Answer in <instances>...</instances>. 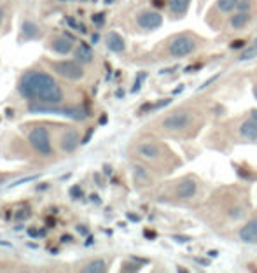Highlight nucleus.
<instances>
[{"label":"nucleus","mask_w":257,"mask_h":273,"mask_svg":"<svg viewBox=\"0 0 257 273\" xmlns=\"http://www.w3.org/2000/svg\"><path fill=\"white\" fill-rule=\"evenodd\" d=\"M18 91L23 98L30 102L61 103L65 100V93L58 81L51 74L37 68H32L23 74L18 83Z\"/></svg>","instance_id":"nucleus-1"},{"label":"nucleus","mask_w":257,"mask_h":273,"mask_svg":"<svg viewBox=\"0 0 257 273\" xmlns=\"http://www.w3.org/2000/svg\"><path fill=\"white\" fill-rule=\"evenodd\" d=\"M28 112L32 114H56L63 118L83 121L86 119V112L81 107H60V103H42V102H30L28 103Z\"/></svg>","instance_id":"nucleus-2"},{"label":"nucleus","mask_w":257,"mask_h":273,"mask_svg":"<svg viewBox=\"0 0 257 273\" xmlns=\"http://www.w3.org/2000/svg\"><path fill=\"white\" fill-rule=\"evenodd\" d=\"M194 123V114L187 109H177L173 112H170L168 116H165V119L161 121L163 130L171 133H180L185 132L191 125Z\"/></svg>","instance_id":"nucleus-3"},{"label":"nucleus","mask_w":257,"mask_h":273,"mask_svg":"<svg viewBox=\"0 0 257 273\" xmlns=\"http://www.w3.org/2000/svg\"><path fill=\"white\" fill-rule=\"evenodd\" d=\"M198 47V39L191 34H178L168 44V54L171 58H185L193 54Z\"/></svg>","instance_id":"nucleus-4"},{"label":"nucleus","mask_w":257,"mask_h":273,"mask_svg":"<svg viewBox=\"0 0 257 273\" xmlns=\"http://www.w3.org/2000/svg\"><path fill=\"white\" fill-rule=\"evenodd\" d=\"M28 144L32 145L37 154L51 156L53 154V145H51V133L44 126H35L28 133Z\"/></svg>","instance_id":"nucleus-5"},{"label":"nucleus","mask_w":257,"mask_h":273,"mask_svg":"<svg viewBox=\"0 0 257 273\" xmlns=\"http://www.w3.org/2000/svg\"><path fill=\"white\" fill-rule=\"evenodd\" d=\"M53 70L68 81H81L84 77L83 63L77 60H63V61H53L51 63Z\"/></svg>","instance_id":"nucleus-6"},{"label":"nucleus","mask_w":257,"mask_h":273,"mask_svg":"<svg viewBox=\"0 0 257 273\" xmlns=\"http://www.w3.org/2000/svg\"><path fill=\"white\" fill-rule=\"evenodd\" d=\"M198 194V181L193 177H184L177 182V186H175V196L178 200H185L189 201L193 198H196Z\"/></svg>","instance_id":"nucleus-7"},{"label":"nucleus","mask_w":257,"mask_h":273,"mask_svg":"<svg viewBox=\"0 0 257 273\" xmlns=\"http://www.w3.org/2000/svg\"><path fill=\"white\" fill-rule=\"evenodd\" d=\"M136 25L144 30H156L163 25V16L158 11H142L136 16Z\"/></svg>","instance_id":"nucleus-8"},{"label":"nucleus","mask_w":257,"mask_h":273,"mask_svg":"<svg viewBox=\"0 0 257 273\" xmlns=\"http://www.w3.org/2000/svg\"><path fill=\"white\" fill-rule=\"evenodd\" d=\"M79 144H83V140H81V135L77 130L74 128H67L63 133H61L60 136V147L63 152H74L77 147H79Z\"/></svg>","instance_id":"nucleus-9"},{"label":"nucleus","mask_w":257,"mask_h":273,"mask_svg":"<svg viewBox=\"0 0 257 273\" xmlns=\"http://www.w3.org/2000/svg\"><path fill=\"white\" fill-rule=\"evenodd\" d=\"M136 154L144 159H158L161 156V145L156 142H140L136 145Z\"/></svg>","instance_id":"nucleus-10"},{"label":"nucleus","mask_w":257,"mask_h":273,"mask_svg":"<svg viewBox=\"0 0 257 273\" xmlns=\"http://www.w3.org/2000/svg\"><path fill=\"white\" fill-rule=\"evenodd\" d=\"M49 47L58 54H68L70 51L76 49V46H74V39L67 37V35H61V37L53 39V42H51Z\"/></svg>","instance_id":"nucleus-11"},{"label":"nucleus","mask_w":257,"mask_h":273,"mask_svg":"<svg viewBox=\"0 0 257 273\" xmlns=\"http://www.w3.org/2000/svg\"><path fill=\"white\" fill-rule=\"evenodd\" d=\"M238 236L242 242L245 243H254L257 242V216L254 219H250L245 226L238 231Z\"/></svg>","instance_id":"nucleus-12"},{"label":"nucleus","mask_w":257,"mask_h":273,"mask_svg":"<svg viewBox=\"0 0 257 273\" xmlns=\"http://www.w3.org/2000/svg\"><path fill=\"white\" fill-rule=\"evenodd\" d=\"M105 44L107 49L112 51V53H125L126 49V42L118 32H109L105 37Z\"/></svg>","instance_id":"nucleus-13"},{"label":"nucleus","mask_w":257,"mask_h":273,"mask_svg":"<svg viewBox=\"0 0 257 273\" xmlns=\"http://www.w3.org/2000/svg\"><path fill=\"white\" fill-rule=\"evenodd\" d=\"M238 133L242 136L243 140H249V142H256L257 140V121H254L252 118L243 121L238 128Z\"/></svg>","instance_id":"nucleus-14"},{"label":"nucleus","mask_w":257,"mask_h":273,"mask_svg":"<svg viewBox=\"0 0 257 273\" xmlns=\"http://www.w3.org/2000/svg\"><path fill=\"white\" fill-rule=\"evenodd\" d=\"M42 35L41 28H39L37 23H34L32 19H27V21H23V28H21V37L25 41H35Z\"/></svg>","instance_id":"nucleus-15"},{"label":"nucleus","mask_w":257,"mask_h":273,"mask_svg":"<svg viewBox=\"0 0 257 273\" xmlns=\"http://www.w3.org/2000/svg\"><path fill=\"white\" fill-rule=\"evenodd\" d=\"M191 5V0H168V9H170V16L175 19L182 18L187 12Z\"/></svg>","instance_id":"nucleus-16"},{"label":"nucleus","mask_w":257,"mask_h":273,"mask_svg":"<svg viewBox=\"0 0 257 273\" xmlns=\"http://www.w3.org/2000/svg\"><path fill=\"white\" fill-rule=\"evenodd\" d=\"M74 58L81 63H91L93 61V51L91 47L86 44V42H81L79 46H76V49H74Z\"/></svg>","instance_id":"nucleus-17"},{"label":"nucleus","mask_w":257,"mask_h":273,"mask_svg":"<svg viewBox=\"0 0 257 273\" xmlns=\"http://www.w3.org/2000/svg\"><path fill=\"white\" fill-rule=\"evenodd\" d=\"M250 19H252V16H250V12H236V14L231 16L229 19V27L233 28V30H243V28L247 27L250 23Z\"/></svg>","instance_id":"nucleus-18"},{"label":"nucleus","mask_w":257,"mask_h":273,"mask_svg":"<svg viewBox=\"0 0 257 273\" xmlns=\"http://www.w3.org/2000/svg\"><path fill=\"white\" fill-rule=\"evenodd\" d=\"M133 179L136 182H140V184H149L151 182V175H149V172L142 165H135L133 167Z\"/></svg>","instance_id":"nucleus-19"},{"label":"nucleus","mask_w":257,"mask_h":273,"mask_svg":"<svg viewBox=\"0 0 257 273\" xmlns=\"http://www.w3.org/2000/svg\"><path fill=\"white\" fill-rule=\"evenodd\" d=\"M240 0H217V9L222 14H231L233 11H236Z\"/></svg>","instance_id":"nucleus-20"},{"label":"nucleus","mask_w":257,"mask_h":273,"mask_svg":"<svg viewBox=\"0 0 257 273\" xmlns=\"http://www.w3.org/2000/svg\"><path fill=\"white\" fill-rule=\"evenodd\" d=\"M83 272L86 273H103L107 272V263L103 259H95V261H91L87 266H84Z\"/></svg>","instance_id":"nucleus-21"},{"label":"nucleus","mask_w":257,"mask_h":273,"mask_svg":"<svg viewBox=\"0 0 257 273\" xmlns=\"http://www.w3.org/2000/svg\"><path fill=\"white\" fill-rule=\"evenodd\" d=\"M256 56H257V46H252L250 49H245L242 54H240L238 60L240 61H247V60H252V58H256Z\"/></svg>","instance_id":"nucleus-22"},{"label":"nucleus","mask_w":257,"mask_h":273,"mask_svg":"<svg viewBox=\"0 0 257 273\" xmlns=\"http://www.w3.org/2000/svg\"><path fill=\"white\" fill-rule=\"evenodd\" d=\"M252 5H254V0H240L236 11H240V12H250Z\"/></svg>","instance_id":"nucleus-23"},{"label":"nucleus","mask_w":257,"mask_h":273,"mask_svg":"<svg viewBox=\"0 0 257 273\" xmlns=\"http://www.w3.org/2000/svg\"><path fill=\"white\" fill-rule=\"evenodd\" d=\"M145 77H147V74H145V72H140L138 74V77H136L135 84H133V88H131V93H136V91L140 90V86H142V79H145Z\"/></svg>","instance_id":"nucleus-24"},{"label":"nucleus","mask_w":257,"mask_h":273,"mask_svg":"<svg viewBox=\"0 0 257 273\" xmlns=\"http://www.w3.org/2000/svg\"><path fill=\"white\" fill-rule=\"evenodd\" d=\"M93 23H95L96 27H102L103 21H105V12H96V14H93Z\"/></svg>","instance_id":"nucleus-25"},{"label":"nucleus","mask_w":257,"mask_h":273,"mask_svg":"<svg viewBox=\"0 0 257 273\" xmlns=\"http://www.w3.org/2000/svg\"><path fill=\"white\" fill-rule=\"evenodd\" d=\"M170 103H171V98H165V100H159V102L152 103V110H159V109H163V107L170 105Z\"/></svg>","instance_id":"nucleus-26"},{"label":"nucleus","mask_w":257,"mask_h":273,"mask_svg":"<svg viewBox=\"0 0 257 273\" xmlns=\"http://www.w3.org/2000/svg\"><path fill=\"white\" fill-rule=\"evenodd\" d=\"M70 196H72L74 200H77V198L83 196V189H81V186H72V187H70Z\"/></svg>","instance_id":"nucleus-27"},{"label":"nucleus","mask_w":257,"mask_h":273,"mask_svg":"<svg viewBox=\"0 0 257 273\" xmlns=\"http://www.w3.org/2000/svg\"><path fill=\"white\" fill-rule=\"evenodd\" d=\"M229 47L231 49H243V47H245V41H243V39H236L235 42H231Z\"/></svg>","instance_id":"nucleus-28"},{"label":"nucleus","mask_w":257,"mask_h":273,"mask_svg":"<svg viewBox=\"0 0 257 273\" xmlns=\"http://www.w3.org/2000/svg\"><path fill=\"white\" fill-rule=\"evenodd\" d=\"M219 77H220L219 74H215V76H214V77H210V79H208L207 83H203V84H201L200 88H198V91H203L205 88H208V86H210V84H214V83H215V81L219 79Z\"/></svg>","instance_id":"nucleus-29"},{"label":"nucleus","mask_w":257,"mask_h":273,"mask_svg":"<svg viewBox=\"0 0 257 273\" xmlns=\"http://www.w3.org/2000/svg\"><path fill=\"white\" fill-rule=\"evenodd\" d=\"M34 179H39V175H30V177L19 179L18 182H14V184H11V186H9V187H16V186H19V184H25V182H30V181H34Z\"/></svg>","instance_id":"nucleus-30"},{"label":"nucleus","mask_w":257,"mask_h":273,"mask_svg":"<svg viewBox=\"0 0 257 273\" xmlns=\"http://www.w3.org/2000/svg\"><path fill=\"white\" fill-rule=\"evenodd\" d=\"M27 233L32 238H41V229H37V228H28Z\"/></svg>","instance_id":"nucleus-31"},{"label":"nucleus","mask_w":257,"mask_h":273,"mask_svg":"<svg viewBox=\"0 0 257 273\" xmlns=\"http://www.w3.org/2000/svg\"><path fill=\"white\" fill-rule=\"evenodd\" d=\"M67 23L70 25V28H74V30H79V25H77L74 18H67Z\"/></svg>","instance_id":"nucleus-32"},{"label":"nucleus","mask_w":257,"mask_h":273,"mask_svg":"<svg viewBox=\"0 0 257 273\" xmlns=\"http://www.w3.org/2000/svg\"><path fill=\"white\" fill-rule=\"evenodd\" d=\"M144 235H145V238H149V240H154L156 238V231H152V229H145Z\"/></svg>","instance_id":"nucleus-33"},{"label":"nucleus","mask_w":257,"mask_h":273,"mask_svg":"<svg viewBox=\"0 0 257 273\" xmlns=\"http://www.w3.org/2000/svg\"><path fill=\"white\" fill-rule=\"evenodd\" d=\"M28 216H30V210H27V212H25V210H21V212H19L18 216H16V219H18V221H21L23 217H25V219H27Z\"/></svg>","instance_id":"nucleus-34"},{"label":"nucleus","mask_w":257,"mask_h":273,"mask_svg":"<svg viewBox=\"0 0 257 273\" xmlns=\"http://www.w3.org/2000/svg\"><path fill=\"white\" fill-rule=\"evenodd\" d=\"M200 67H201V65H191V67H185L184 70H185V72H194V70H198Z\"/></svg>","instance_id":"nucleus-35"},{"label":"nucleus","mask_w":257,"mask_h":273,"mask_svg":"<svg viewBox=\"0 0 257 273\" xmlns=\"http://www.w3.org/2000/svg\"><path fill=\"white\" fill-rule=\"evenodd\" d=\"M152 4H154L156 7H163V5H165V0H152Z\"/></svg>","instance_id":"nucleus-36"},{"label":"nucleus","mask_w":257,"mask_h":273,"mask_svg":"<svg viewBox=\"0 0 257 273\" xmlns=\"http://www.w3.org/2000/svg\"><path fill=\"white\" fill-rule=\"evenodd\" d=\"M98 41H100V35L98 34H93V35H91V42H93V44H96Z\"/></svg>","instance_id":"nucleus-37"},{"label":"nucleus","mask_w":257,"mask_h":273,"mask_svg":"<svg viewBox=\"0 0 257 273\" xmlns=\"http://www.w3.org/2000/svg\"><path fill=\"white\" fill-rule=\"evenodd\" d=\"M250 118H252L254 121H257V109H252V110H250Z\"/></svg>","instance_id":"nucleus-38"},{"label":"nucleus","mask_w":257,"mask_h":273,"mask_svg":"<svg viewBox=\"0 0 257 273\" xmlns=\"http://www.w3.org/2000/svg\"><path fill=\"white\" fill-rule=\"evenodd\" d=\"M77 231L83 233V235H87V229H86L84 226H77Z\"/></svg>","instance_id":"nucleus-39"},{"label":"nucleus","mask_w":257,"mask_h":273,"mask_svg":"<svg viewBox=\"0 0 257 273\" xmlns=\"http://www.w3.org/2000/svg\"><path fill=\"white\" fill-rule=\"evenodd\" d=\"M61 242H72V236H70V235H63V236H61Z\"/></svg>","instance_id":"nucleus-40"},{"label":"nucleus","mask_w":257,"mask_h":273,"mask_svg":"<svg viewBox=\"0 0 257 273\" xmlns=\"http://www.w3.org/2000/svg\"><path fill=\"white\" fill-rule=\"evenodd\" d=\"M128 219H131V221H140V217L135 216V214H128Z\"/></svg>","instance_id":"nucleus-41"},{"label":"nucleus","mask_w":257,"mask_h":273,"mask_svg":"<svg viewBox=\"0 0 257 273\" xmlns=\"http://www.w3.org/2000/svg\"><path fill=\"white\" fill-rule=\"evenodd\" d=\"M45 226H47V228L53 226L54 228V219H47V224H45Z\"/></svg>","instance_id":"nucleus-42"},{"label":"nucleus","mask_w":257,"mask_h":273,"mask_svg":"<svg viewBox=\"0 0 257 273\" xmlns=\"http://www.w3.org/2000/svg\"><path fill=\"white\" fill-rule=\"evenodd\" d=\"M2 19H4V7H0V25H2Z\"/></svg>","instance_id":"nucleus-43"},{"label":"nucleus","mask_w":257,"mask_h":273,"mask_svg":"<svg viewBox=\"0 0 257 273\" xmlns=\"http://www.w3.org/2000/svg\"><path fill=\"white\" fill-rule=\"evenodd\" d=\"M123 95H125V91H123V90H118V98H123Z\"/></svg>","instance_id":"nucleus-44"},{"label":"nucleus","mask_w":257,"mask_h":273,"mask_svg":"<svg viewBox=\"0 0 257 273\" xmlns=\"http://www.w3.org/2000/svg\"><path fill=\"white\" fill-rule=\"evenodd\" d=\"M103 172H105V174H110V172H112V170H110L109 165H105V168H103Z\"/></svg>","instance_id":"nucleus-45"},{"label":"nucleus","mask_w":257,"mask_h":273,"mask_svg":"<svg viewBox=\"0 0 257 273\" xmlns=\"http://www.w3.org/2000/svg\"><path fill=\"white\" fill-rule=\"evenodd\" d=\"M252 93H254V96H256V100H257V84H256V86H254Z\"/></svg>","instance_id":"nucleus-46"},{"label":"nucleus","mask_w":257,"mask_h":273,"mask_svg":"<svg viewBox=\"0 0 257 273\" xmlns=\"http://www.w3.org/2000/svg\"><path fill=\"white\" fill-rule=\"evenodd\" d=\"M107 121V116H102V118H100V123H102V125H103V123H105Z\"/></svg>","instance_id":"nucleus-47"},{"label":"nucleus","mask_w":257,"mask_h":273,"mask_svg":"<svg viewBox=\"0 0 257 273\" xmlns=\"http://www.w3.org/2000/svg\"><path fill=\"white\" fill-rule=\"evenodd\" d=\"M60 2H70V0H60Z\"/></svg>","instance_id":"nucleus-48"},{"label":"nucleus","mask_w":257,"mask_h":273,"mask_svg":"<svg viewBox=\"0 0 257 273\" xmlns=\"http://www.w3.org/2000/svg\"><path fill=\"white\" fill-rule=\"evenodd\" d=\"M254 46H257V41H256V42H254Z\"/></svg>","instance_id":"nucleus-49"}]
</instances>
